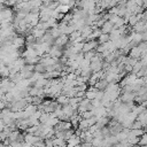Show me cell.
<instances>
[{
	"label": "cell",
	"instance_id": "1",
	"mask_svg": "<svg viewBox=\"0 0 147 147\" xmlns=\"http://www.w3.org/2000/svg\"><path fill=\"white\" fill-rule=\"evenodd\" d=\"M70 41V39H69V36L68 34H64V33H62L60 37H57L56 39H55V41H54V45H56V46H59L60 48H62V49H64V47L67 46V44Z\"/></svg>",
	"mask_w": 147,
	"mask_h": 147
},
{
	"label": "cell",
	"instance_id": "2",
	"mask_svg": "<svg viewBox=\"0 0 147 147\" xmlns=\"http://www.w3.org/2000/svg\"><path fill=\"white\" fill-rule=\"evenodd\" d=\"M82 144V139L79 136H77L76 133L74 136H71L68 140H67V147H79Z\"/></svg>",
	"mask_w": 147,
	"mask_h": 147
},
{
	"label": "cell",
	"instance_id": "3",
	"mask_svg": "<svg viewBox=\"0 0 147 147\" xmlns=\"http://www.w3.org/2000/svg\"><path fill=\"white\" fill-rule=\"evenodd\" d=\"M25 38L24 37H22V36H15L14 38H13V45H14V47L16 48V49H21L24 45H25Z\"/></svg>",
	"mask_w": 147,
	"mask_h": 147
},
{
	"label": "cell",
	"instance_id": "4",
	"mask_svg": "<svg viewBox=\"0 0 147 147\" xmlns=\"http://www.w3.org/2000/svg\"><path fill=\"white\" fill-rule=\"evenodd\" d=\"M100 29H101V32L102 33H110L113 31V29H114V24L110 21H106Z\"/></svg>",
	"mask_w": 147,
	"mask_h": 147
},
{
	"label": "cell",
	"instance_id": "5",
	"mask_svg": "<svg viewBox=\"0 0 147 147\" xmlns=\"http://www.w3.org/2000/svg\"><path fill=\"white\" fill-rule=\"evenodd\" d=\"M96 91H98V88H95L94 86H91L90 88L86 90V92H85V98H87L88 100H93V99H95Z\"/></svg>",
	"mask_w": 147,
	"mask_h": 147
},
{
	"label": "cell",
	"instance_id": "6",
	"mask_svg": "<svg viewBox=\"0 0 147 147\" xmlns=\"http://www.w3.org/2000/svg\"><path fill=\"white\" fill-rule=\"evenodd\" d=\"M108 84H109V83H108L105 78H101V79H99V80L95 83L94 87H95V88H98V90H102V91H105V90L107 88Z\"/></svg>",
	"mask_w": 147,
	"mask_h": 147
},
{
	"label": "cell",
	"instance_id": "7",
	"mask_svg": "<svg viewBox=\"0 0 147 147\" xmlns=\"http://www.w3.org/2000/svg\"><path fill=\"white\" fill-rule=\"evenodd\" d=\"M56 102H57L59 105H61V106L68 105V103H69V98H68L67 95H64V94H60L59 96H56Z\"/></svg>",
	"mask_w": 147,
	"mask_h": 147
},
{
	"label": "cell",
	"instance_id": "8",
	"mask_svg": "<svg viewBox=\"0 0 147 147\" xmlns=\"http://www.w3.org/2000/svg\"><path fill=\"white\" fill-rule=\"evenodd\" d=\"M56 10H57L59 13H61V14H67V13H69L70 7H69L68 5H62V3H59V5H57V7H56Z\"/></svg>",
	"mask_w": 147,
	"mask_h": 147
},
{
	"label": "cell",
	"instance_id": "9",
	"mask_svg": "<svg viewBox=\"0 0 147 147\" xmlns=\"http://www.w3.org/2000/svg\"><path fill=\"white\" fill-rule=\"evenodd\" d=\"M109 40H110L109 39V33H101L100 37L98 38V42L99 44H105V42H107Z\"/></svg>",
	"mask_w": 147,
	"mask_h": 147
},
{
	"label": "cell",
	"instance_id": "10",
	"mask_svg": "<svg viewBox=\"0 0 147 147\" xmlns=\"http://www.w3.org/2000/svg\"><path fill=\"white\" fill-rule=\"evenodd\" d=\"M34 146H36V147H46V145H45V139L39 140L37 144H34Z\"/></svg>",
	"mask_w": 147,
	"mask_h": 147
},
{
	"label": "cell",
	"instance_id": "11",
	"mask_svg": "<svg viewBox=\"0 0 147 147\" xmlns=\"http://www.w3.org/2000/svg\"><path fill=\"white\" fill-rule=\"evenodd\" d=\"M45 145H46V147H54L52 139H45Z\"/></svg>",
	"mask_w": 147,
	"mask_h": 147
},
{
	"label": "cell",
	"instance_id": "12",
	"mask_svg": "<svg viewBox=\"0 0 147 147\" xmlns=\"http://www.w3.org/2000/svg\"><path fill=\"white\" fill-rule=\"evenodd\" d=\"M54 147H61V146H57V145H54Z\"/></svg>",
	"mask_w": 147,
	"mask_h": 147
},
{
	"label": "cell",
	"instance_id": "13",
	"mask_svg": "<svg viewBox=\"0 0 147 147\" xmlns=\"http://www.w3.org/2000/svg\"><path fill=\"white\" fill-rule=\"evenodd\" d=\"M141 147H147V145H144V146H141Z\"/></svg>",
	"mask_w": 147,
	"mask_h": 147
}]
</instances>
